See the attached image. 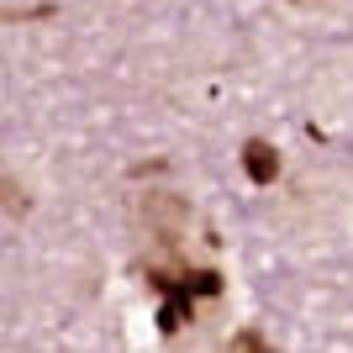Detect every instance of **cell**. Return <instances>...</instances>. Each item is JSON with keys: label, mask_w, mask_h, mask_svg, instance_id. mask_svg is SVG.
Returning <instances> with one entry per match:
<instances>
[{"label": "cell", "mask_w": 353, "mask_h": 353, "mask_svg": "<svg viewBox=\"0 0 353 353\" xmlns=\"http://www.w3.org/2000/svg\"><path fill=\"white\" fill-rule=\"evenodd\" d=\"M179 295H221V274L216 269H195V274H179V285H174Z\"/></svg>", "instance_id": "obj_3"}, {"label": "cell", "mask_w": 353, "mask_h": 353, "mask_svg": "<svg viewBox=\"0 0 353 353\" xmlns=\"http://www.w3.org/2000/svg\"><path fill=\"white\" fill-rule=\"evenodd\" d=\"M137 221L153 232V243L174 248L179 232H185V221H190V201H185L179 190H143V201H137Z\"/></svg>", "instance_id": "obj_1"}, {"label": "cell", "mask_w": 353, "mask_h": 353, "mask_svg": "<svg viewBox=\"0 0 353 353\" xmlns=\"http://www.w3.org/2000/svg\"><path fill=\"white\" fill-rule=\"evenodd\" d=\"M0 206H6V211H27V195H21V185H16V179H6V174H0Z\"/></svg>", "instance_id": "obj_6"}, {"label": "cell", "mask_w": 353, "mask_h": 353, "mask_svg": "<svg viewBox=\"0 0 353 353\" xmlns=\"http://www.w3.org/2000/svg\"><path fill=\"white\" fill-rule=\"evenodd\" d=\"M227 353H274V348H269V338L259 332V327H243V332H232Z\"/></svg>", "instance_id": "obj_5"}, {"label": "cell", "mask_w": 353, "mask_h": 353, "mask_svg": "<svg viewBox=\"0 0 353 353\" xmlns=\"http://www.w3.org/2000/svg\"><path fill=\"white\" fill-rule=\"evenodd\" d=\"M190 322V295H169V301H163V311H159V327L163 332H179V327Z\"/></svg>", "instance_id": "obj_4"}, {"label": "cell", "mask_w": 353, "mask_h": 353, "mask_svg": "<svg viewBox=\"0 0 353 353\" xmlns=\"http://www.w3.org/2000/svg\"><path fill=\"white\" fill-rule=\"evenodd\" d=\"M243 169H248L253 185H269V179L280 174V153H274L264 137H248V143H243Z\"/></svg>", "instance_id": "obj_2"}]
</instances>
